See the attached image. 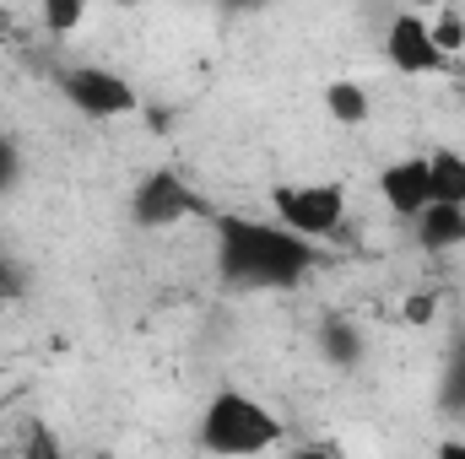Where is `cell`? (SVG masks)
I'll return each instance as SVG.
<instances>
[{
    "label": "cell",
    "mask_w": 465,
    "mask_h": 459,
    "mask_svg": "<svg viewBox=\"0 0 465 459\" xmlns=\"http://www.w3.org/2000/svg\"><path fill=\"white\" fill-rule=\"evenodd\" d=\"M282 444V416L243 389H217L201 411V449L212 459H260Z\"/></svg>",
    "instance_id": "2"
},
{
    "label": "cell",
    "mask_w": 465,
    "mask_h": 459,
    "mask_svg": "<svg viewBox=\"0 0 465 459\" xmlns=\"http://www.w3.org/2000/svg\"><path fill=\"white\" fill-rule=\"evenodd\" d=\"M292 459H341V449H331V444H303Z\"/></svg>",
    "instance_id": "16"
},
{
    "label": "cell",
    "mask_w": 465,
    "mask_h": 459,
    "mask_svg": "<svg viewBox=\"0 0 465 459\" xmlns=\"http://www.w3.org/2000/svg\"><path fill=\"white\" fill-rule=\"evenodd\" d=\"M368 109H373V103H368V87H362V82H347V76H341V82L325 87V114L336 119L341 130H357V124L368 119Z\"/></svg>",
    "instance_id": "10"
},
{
    "label": "cell",
    "mask_w": 465,
    "mask_h": 459,
    "mask_svg": "<svg viewBox=\"0 0 465 459\" xmlns=\"http://www.w3.org/2000/svg\"><path fill=\"white\" fill-rule=\"evenodd\" d=\"M439 459H465V444H444V449H439Z\"/></svg>",
    "instance_id": "18"
},
{
    "label": "cell",
    "mask_w": 465,
    "mask_h": 459,
    "mask_svg": "<svg viewBox=\"0 0 465 459\" xmlns=\"http://www.w3.org/2000/svg\"><path fill=\"white\" fill-rule=\"evenodd\" d=\"M16 459H65V449H60V433H49L44 422H38V427H27L22 454H16Z\"/></svg>",
    "instance_id": "14"
},
{
    "label": "cell",
    "mask_w": 465,
    "mask_h": 459,
    "mask_svg": "<svg viewBox=\"0 0 465 459\" xmlns=\"http://www.w3.org/2000/svg\"><path fill=\"white\" fill-rule=\"evenodd\" d=\"M82 22H87V5L82 0H49L44 5V27L49 33H76Z\"/></svg>",
    "instance_id": "12"
},
{
    "label": "cell",
    "mask_w": 465,
    "mask_h": 459,
    "mask_svg": "<svg viewBox=\"0 0 465 459\" xmlns=\"http://www.w3.org/2000/svg\"><path fill=\"white\" fill-rule=\"evenodd\" d=\"M11 184H16V146L0 135V195H5Z\"/></svg>",
    "instance_id": "15"
},
{
    "label": "cell",
    "mask_w": 465,
    "mask_h": 459,
    "mask_svg": "<svg viewBox=\"0 0 465 459\" xmlns=\"http://www.w3.org/2000/svg\"><path fill=\"white\" fill-rule=\"evenodd\" d=\"M460 93H465V87H460Z\"/></svg>",
    "instance_id": "19"
},
{
    "label": "cell",
    "mask_w": 465,
    "mask_h": 459,
    "mask_svg": "<svg viewBox=\"0 0 465 459\" xmlns=\"http://www.w3.org/2000/svg\"><path fill=\"white\" fill-rule=\"evenodd\" d=\"M428 190H433V206L465 211V151H455V146L428 151Z\"/></svg>",
    "instance_id": "8"
},
{
    "label": "cell",
    "mask_w": 465,
    "mask_h": 459,
    "mask_svg": "<svg viewBox=\"0 0 465 459\" xmlns=\"http://www.w3.org/2000/svg\"><path fill=\"white\" fill-rule=\"evenodd\" d=\"M379 200L395 211V217H422L433 206V190H428V157H395L379 168Z\"/></svg>",
    "instance_id": "7"
},
{
    "label": "cell",
    "mask_w": 465,
    "mask_h": 459,
    "mask_svg": "<svg viewBox=\"0 0 465 459\" xmlns=\"http://www.w3.org/2000/svg\"><path fill=\"white\" fill-rule=\"evenodd\" d=\"M217 259L232 287L249 292H287L320 265V243H303L260 217H223L217 222Z\"/></svg>",
    "instance_id": "1"
},
{
    "label": "cell",
    "mask_w": 465,
    "mask_h": 459,
    "mask_svg": "<svg viewBox=\"0 0 465 459\" xmlns=\"http://www.w3.org/2000/svg\"><path fill=\"white\" fill-rule=\"evenodd\" d=\"M11 292H16V265L0 254V298H11Z\"/></svg>",
    "instance_id": "17"
},
{
    "label": "cell",
    "mask_w": 465,
    "mask_h": 459,
    "mask_svg": "<svg viewBox=\"0 0 465 459\" xmlns=\"http://www.w3.org/2000/svg\"><path fill=\"white\" fill-rule=\"evenodd\" d=\"M271 222L276 228H287L292 238H303V243H320V238H336V232L347 228V190L341 184H320V179H309V184H276L271 190Z\"/></svg>",
    "instance_id": "3"
},
{
    "label": "cell",
    "mask_w": 465,
    "mask_h": 459,
    "mask_svg": "<svg viewBox=\"0 0 465 459\" xmlns=\"http://www.w3.org/2000/svg\"><path fill=\"white\" fill-rule=\"evenodd\" d=\"M60 93H65V103L76 114H87V119H124V114L141 109L135 82L109 71V65H71L60 76Z\"/></svg>",
    "instance_id": "4"
},
{
    "label": "cell",
    "mask_w": 465,
    "mask_h": 459,
    "mask_svg": "<svg viewBox=\"0 0 465 459\" xmlns=\"http://www.w3.org/2000/svg\"><path fill=\"white\" fill-rule=\"evenodd\" d=\"M201 211H206L201 195H195L190 179L173 173V168L146 173V179L135 184V200H130V217H135L141 228H179V222H190V217H201Z\"/></svg>",
    "instance_id": "5"
},
{
    "label": "cell",
    "mask_w": 465,
    "mask_h": 459,
    "mask_svg": "<svg viewBox=\"0 0 465 459\" xmlns=\"http://www.w3.org/2000/svg\"><path fill=\"white\" fill-rule=\"evenodd\" d=\"M428 33H433V44H439V54H444V60H455V54L465 49V16H460V11L433 16V22H428Z\"/></svg>",
    "instance_id": "11"
},
{
    "label": "cell",
    "mask_w": 465,
    "mask_h": 459,
    "mask_svg": "<svg viewBox=\"0 0 465 459\" xmlns=\"http://www.w3.org/2000/svg\"><path fill=\"white\" fill-rule=\"evenodd\" d=\"M411 228H417V243H422L428 254H450V249L465 243V211L460 206H428Z\"/></svg>",
    "instance_id": "9"
},
{
    "label": "cell",
    "mask_w": 465,
    "mask_h": 459,
    "mask_svg": "<svg viewBox=\"0 0 465 459\" xmlns=\"http://www.w3.org/2000/svg\"><path fill=\"white\" fill-rule=\"evenodd\" d=\"M357 351H362V346H357V330L341 325V319H331V325H325V356H331V362H357Z\"/></svg>",
    "instance_id": "13"
},
{
    "label": "cell",
    "mask_w": 465,
    "mask_h": 459,
    "mask_svg": "<svg viewBox=\"0 0 465 459\" xmlns=\"http://www.w3.org/2000/svg\"><path fill=\"white\" fill-rule=\"evenodd\" d=\"M384 54H390V65L406 71V76H439V71H450V60L439 54V44H433V33H428V16H417V11L390 16V27H384Z\"/></svg>",
    "instance_id": "6"
}]
</instances>
